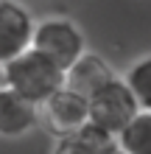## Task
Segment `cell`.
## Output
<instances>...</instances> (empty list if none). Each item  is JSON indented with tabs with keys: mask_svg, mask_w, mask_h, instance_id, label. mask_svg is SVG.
Listing matches in <instances>:
<instances>
[{
	"mask_svg": "<svg viewBox=\"0 0 151 154\" xmlns=\"http://www.w3.org/2000/svg\"><path fill=\"white\" fill-rule=\"evenodd\" d=\"M3 87L14 90L17 95L39 106L65 87V70L48 56H42L39 51L28 48L17 59L3 65Z\"/></svg>",
	"mask_w": 151,
	"mask_h": 154,
	"instance_id": "obj_1",
	"label": "cell"
},
{
	"mask_svg": "<svg viewBox=\"0 0 151 154\" xmlns=\"http://www.w3.org/2000/svg\"><path fill=\"white\" fill-rule=\"evenodd\" d=\"M87 101H90V123L109 132L112 137H118L140 112V104L123 76H115L109 84H104Z\"/></svg>",
	"mask_w": 151,
	"mask_h": 154,
	"instance_id": "obj_2",
	"label": "cell"
},
{
	"mask_svg": "<svg viewBox=\"0 0 151 154\" xmlns=\"http://www.w3.org/2000/svg\"><path fill=\"white\" fill-rule=\"evenodd\" d=\"M31 48L39 51L42 56H48L50 62H56L62 70H67L73 62H78L87 53L81 28L67 17H45V20H39L37 28H34Z\"/></svg>",
	"mask_w": 151,
	"mask_h": 154,
	"instance_id": "obj_3",
	"label": "cell"
},
{
	"mask_svg": "<svg viewBox=\"0 0 151 154\" xmlns=\"http://www.w3.org/2000/svg\"><path fill=\"white\" fill-rule=\"evenodd\" d=\"M39 126L53 137H70L90 126V101L73 90L62 87L45 104H39Z\"/></svg>",
	"mask_w": 151,
	"mask_h": 154,
	"instance_id": "obj_4",
	"label": "cell"
},
{
	"mask_svg": "<svg viewBox=\"0 0 151 154\" xmlns=\"http://www.w3.org/2000/svg\"><path fill=\"white\" fill-rule=\"evenodd\" d=\"M34 28L37 23L23 3L0 0V67L31 48Z\"/></svg>",
	"mask_w": 151,
	"mask_h": 154,
	"instance_id": "obj_5",
	"label": "cell"
},
{
	"mask_svg": "<svg viewBox=\"0 0 151 154\" xmlns=\"http://www.w3.org/2000/svg\"><path fill=\"white\" fill-rule=\"evenodd\" d=\"M118 76L112 70V65L106 59H101L98 53H90L87 51L78 62H73L67 70H65V87L73 90V93L90 98L92 93H98L104 84H109V81Z\"/></svg>",
	"mask_w": 151,
	"mask_h": 154,
	"instance_id": "obj_6",
	"label": "cell"
},
{
	"mask_svg": "<svg viewBox=\"0 0 151 154\" xmlns=\"http://www.w3.org/2000/svg\"><path fill=\"white\" fill-rule=\"evenodd\" d=\"M39 123V106L0 84V137H23Z\"/></svg>",
	"mask_w": 151,
	"mask_h": 154,
	"instance_id": "obj_7",
	"label": "cell"
},
{
	"mask_svg": "<svg viewBox=\"0 0 151 154\" xmlns=\"http://www.w3.org/2000/svg\"><path fill=\"white\" fill-rule=\"evenodd\" d=\"M115 146H118V137H112L109 132H104V129L90 123L78 134L56 140L50 154H109Z\"/></svg>",
	"mask_w": 151,
	"mask_h": 154,
	"instance_id": "obj_8",
	"label": "cell"
},
{
	"mask_svg": "<svg viewBox=\"0 0 151 154\" xmlns=\"http://www.w3.org/2000/svg\"><path fill=\"white\" fill-rule=\"evenodd\" d=\"M118 146L129 154H151V112L140 109L126 129L118 134Z\"/></svg>",
	"mask_w": 151,
	"mask_h": 154,
	"instance_id": "obj_9",
	"label": "cell"
},
{
	"mask_svg": "<svg viewBox=\"0 0 151 154\" xmlns=\"http://www.w3.org/2000/svg\"><path fill=\"white\" fill-rule=\"evenodd\" d=\"M123 79H126L129 90L134 93L140 109L151 112V53H148V56H140L134 65L123 73Z\"/></svg>",
	"mask_w": 151,
	"mask_h": 154,
	"instance_id": "obj_10",
	"label": "cell"
},
{
	"mask_svg": "<svg viewBox=\"0 0 151 154\" xmlns=\"http://www.w3.org/2000/svg\"><path fill=\"white\" fill-rule=\"evenodd\" d=\"M109 154H129V151H123V149H120V146H115V149H112V151H109Z\"/></svg>",
	"mask_w": 151,
	"mask_h": 154,
	"instance_id": "obj_11",
	"label": "cell"
},
{
	"mask_svg": "<svg viewBox=\"0 0 151 154\" xmlns=\"http://www.w3.org/2000/svg\"><path fill=\"white\" fill-rule=\"evenodd\" d=\"M0 84H3V67H0Z\"/></svg>",
	"mask_w": 151,
	"mask_h": 154,
	"instance_id": "obj_12",
	"label": "cell"
}]
</instances>
